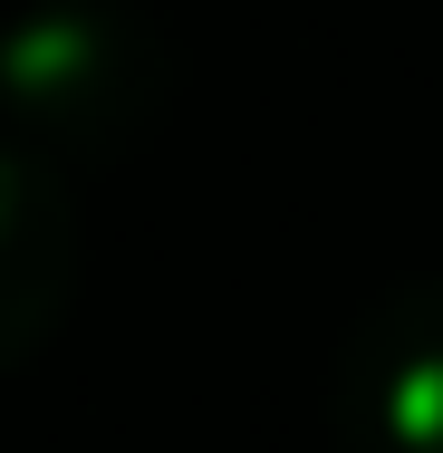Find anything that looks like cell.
<instances>
[{
	"label": "cell",
	"mask_w": 443,
	"mask_h": 453,
	"mask_svg": "<svg viewBox=\"0 0 443 453\" xmlns=\"http://www.w3.org/2000/svg\"><path fill=\"white\" fill-rule=\"evenodd\" d=\"M174 106V39L135 0H19L0 10V116L39 165L126 155Z\"/></svg>",
	"instance_id": "obj_1"
},
{
	"label": "cell",
	"mask_w": 443,
	"mask_h": 453,
	"mask_svg": "<svg viewBox=\"0 0 443 453\" xmlns=\"http://www.w3.org/2000/svg\"><path fill=\"white\" fill-rule=\"evenodd\" d=\"M348 453H443V271L386 280L328 366Z\"/></svg>",
	"instance_id": "obj_2"
},
{
	"label": "cell",
	"mask_w": 443,
	"mask_h": 453,
	"mask_svg": "<svg viewBox=\"0 0 443 453\" xmlns=\"http://www.w3.org/2000/svg\"><path fill=\"white\" fill-rule=\"evenodd\" d=\"M78 289V203L58 165L0 135V366H19Z\"/></svg>",
	"instance_id": "obj_3"
}]
</instances>
